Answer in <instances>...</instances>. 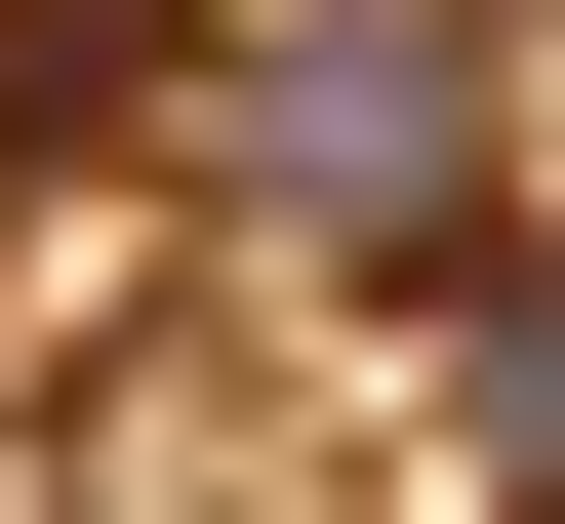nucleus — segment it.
Here are the masks:
<instances>
[{
    "label": "nucleus",
    "mask_w": 565,
    "mask_h": 524,
    "mask_svg": "<svg viewBox=\"0 0 565 524\" xmlns=\"http://www.w3.org/2000/svg\"><path fill=\"white\" fill-rule=\"evenodd\" d=\"M162 202H243L282 282H445L525 202V82L484 0H162Z\"/></svg>",
    "instance_id": "f257e3e1"
},
{
    "label": "nucleus",
    "mask_w": 565,
    "mask_h": 524,
    "mask_svg": "<svg viewBox=\"0 0 565 524\" xmlns=\"http://www.w3.org/2000/svg\"><path fill=\"white\" fill-rule=\"evenodd\" d=\"M445 484L565 524V202H525V243H445Z\"/></svg>",
    "instance_id": "f03ea898"
}]
</instances>
